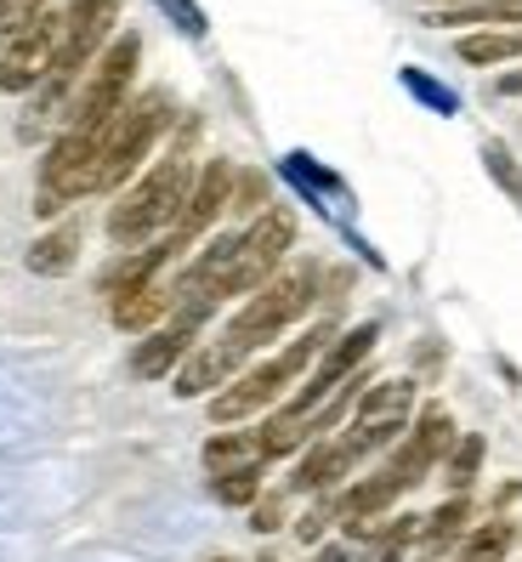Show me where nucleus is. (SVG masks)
Returning <instances> with one entry per match:
<instances>
[{"mask_svg":"<svg viewBox=\"0 0 522 562\" xmlns=\"http://www.w3.org/2000/svg\"><path fill=\"white\" fill-rule=\"evenodd\" d=\"M256 494H261L256 467H250V472H222V477H216V501H222V506H250Z\"/></svg>","mask_w":522,"mask_h":562,"instance_id":"b1692460","label":"nucleus"},{"mask_svg":"<svg viewBox=\"0 0 522 562\" xmlns=\"http://www.w3.org/2000/svg\"><path fill=\"white\" fill-rule=\"evenodd\" d=\"M211 562H234V557H211Z\"/></svg>","mask_w":522,"mask_h":562,"instance_id":"7c9ffc66","label":"nucleus"},{"mask_svg":"<svg viewBox=\"0 0 522 562\" xmlns=\"http://www.w3.org/2000/svg\"><path fill=\"white\" fill-rule=\"evenodd\" d=\"M409 86H415L420 97H432V103H438V109H454V97H449V91H438L432 80H420V75H409Z\"/></svg>","mask_w":522,"mask_h":562,"instance_id":"c85d7f7f","label":"nucleus"},{"mask_svg":"<svg viewBox=\"0 0 522 562\" xmlns=\"http://www.w3.org/2000/svg\"><path fill=\"white\" fill-rule=\"evenodd\" d=\"M75 250H80V234H75V227H57V234H46L35 250H29V268L46 273V279H57V273L75 268Z\"/></svg>","mask_w":522,"mask_h":562,"instance_id":"f3484780","label":"nucleus"},{"mask_svg":"<svg viewBox=\"0 0 522 562\" xmlns=\"http://www.w3.org/2000/svg\"><path fill=\"white\" fill-rule=\"evenodd\" d=\"M234 182H239V171H234V165H227V159H211L205 165V171L200 177H193V193H188V205H182V222L171 227V245L177 250H188L193 239H200L205 234V227L227 211V205H234Z\"/></svg>","mask_w":522,"mask_h":562,"instance_id":"1a4fd4ad","label":"nucleus"},{"mask_svg":"<svg viewBox=\"0 0 522 562\" xmlns=\"http://www.w3.org/2000/svg\"><path fill=\"white\" fill-rule=\"evenodd\" d=\"M171 125V97L148 91L137 103H125L114 114V125L103 131V148H97V193H114L137 177V165L148 159V148L159 143V131Z\"/></svg>","mask_w":522,"mask_h":562,"instance_id":"39448f33","label":"nucleus"},{"mask_svg":"<svg viewBox=\"0 0 522 562\" xmlns=\"http://www.w3.org/2000/svg\"><path fill=\"white\" fill-rule=\"evenodd\" d=\"M290 245H296V216H290V211H261L239 234L234 261H227V273L211 290V307H222L227 295H256L261 284L279 273V261H284Z\"/></svg>","mask_w":522,"mask_h":562,"instance_id":"423d86ee","label":"nucleus"},{"mask_svg":"<svg viewBox=\"0 0 522 562\" xmlns=\"http://www.w3.org/2000/svg\"><path fill=\"white\" fill-rule=\"evenodd\" d=\"M205 467H211V477L261 467V432H222V438H211L205 443Z\"/></svg>","mask_w":522,"mask_h":562,"instance_id":"2eb2a0df","label":"nucleus"},{"mask_svg":"<svg viewBox=\"0 0 522 562\" xmlns=\"http://www.w3.org/2000/svg\"><path fill=\"white\" fill-rule=\"evenodd\" d=\"M318 562H352V551H341V546H330V551H324Z\"/></svg>","mask_w":522,"mask_h":562,"instance_id":"c756f323","label":"nucleus"},{"mask_svg":"<svg viewBox=\"0 0 522 562\" xmlns=\"http://www.w3.org/2000/svg\"><path fill=\"white\" fill-rule=\"evenodd\" d=\"M466 522H472V501H466V494H454L449 506H438V512L427 517V528H420V540H427V546H449V540L461 535Z\"/></svg>","mask_w":522,"mask_h":562,"instance_id":"aec40b11","label":"nucleus"},{"mask_svg":"<svg viewBox=\"0 0 522 562\" xmlns=\"http://www.w3.org/2000/svg\"><path fill=\"white\" fill-rule=\"evenodd\" d=\"M261 193H268V188H261V177H239L234 182V211H256L261 216Z\"/></svg>","mask_w":522,"mask_h":562,"instance_id":"a878e982","label":"nucleus"},{"mask_svg":"<svg viewBox=\"0 0 522 562\" xmlns=\"http://www.w3.org/2000/svg\"><path fill=\"white\" fill-rule=\"evenodd\" d=\"M114 23H120V0H75V7L63 12V46H57L52 75H46V80H41V91H35V120L23 125L29 137L41 131V120H57L63 97H69V91L86 80L91 63L109 52Z\"/></svg>","mask_w":522,"mask_h":562,"instance_id":"f257e3e1","label":"nucleus"},{"mask_svg":"<svg viewBox=\"0 0 522 562\" xmlns=\"http://www.w3.org/2000/svg\"><path fill=\"white\" fill-rule=\"evenodd\" d=\"M330 517H336V501H318V506L302 517V528H296V535H302V540H318L324 528H330Z\"/></svg>","mask_w":522,"mask_h":562,"instance_id":"bb28decb","label":"nucleus"},{"mask_svg":"<svg viewBox=\"0 0 522 562\" xmlns=\"http://www.w3.org/2000/svg\"><path fill=\"white\" fill-rule=\"evenodd\" d=\"M449 449H454V420H449L443 409H427V415H420V426L404 438V449L386 460V472L398 477L404 488H415V483L427 477V472L438 467V460H443Z\"/></svg>","mask_w":522,"mask_h":562,"instance_id":"9d476101","label":"nucleus"},{"mask_svg":"<svg viewBox=\"0 0 522 562\" xmlns=\"http://www.w3.org/2000/svg\"><path fill=\"white\" fill-rule=\"evenodd\" d=\"M234 370H239V358L227 352L222 341H211V347H193V352L182 358V370H177V392H182V398H200V392H211V386H227V381H234Z\"/></svg>","mask_w":522,"mask_h":562,"instance_id":"ddd939ff","label":"nucleus"},{"mask_svg":"<svg viewBox=\"0 0 522 562\" xmlns=\"http://www.w3.org/2000/svg\"><path fill=\"white\" fill-rule=\"evenodd\" d=\"M313 290H318V268H307V261H302V268H290V273H273V279L261 284V290L250 295V302L234 313V318H227V329H222L216 341L245 363L256 347L279 341L284 329L313 307Z\"/></svg>","mask_w":522,"mask_h":562,"instance_id":"7ed1b4c3","label":"nucleus"},{"mask_svg":"<svg viewBox=\"0 0 522 562\" xmlns=\"http://www.w3.org/2000/svg\"><path fill=\"white\" fill-rule=\"evenodd\" d=\"M511 540H517V528H511L506 517H495V522H483L477 535L461 546V562H506Z\"/></svg>","mask_w":522,"mask_h":562,"instance_id":"a211bd4d","label":"nucleus"},{"mask_svg":"<svg viewBox=\"0 0 522 562\" xmlns=\"http://www.w3.org/2000/svg\"><path fill=\"white\" fill-rule=\"evenodd\" d=\"M137 63H143V41L137 35H114L109 52L91 63V75L80 86V97L63 114V131H109V120L125 109V91L137 80Z\"/></svg>","mask_w":522,"mask_h":562,"instance_id":"0eeeda50","label":"nucleus"},{"mask_svg":"<svg viewBox=\"0 0 522 562\" xmlns=\"http://www.w3.org/2000/svg\"><path fill=\"white\" fill-rule=\"evenodd\" d=\"M250 528H256V535H273V528H279V501H261V506H256V522H250Z\"/></svg>","mask_w":522,"mask_h":562,"instance_id":"cd10ccee","label":"nucleus"},{"mask_svg":"<svg viewBox=\"0 0 522 562\" xmlns=\"http://www.w3.org/2000/svg\"><path fill=\"white\" fill-rule=\"evenodd\" d=\"M483 159H488V171H495V182H500V188L511 193V200L522 205V171H511V154H506L500 143H488V148H483Z\"/></svg>","mask_w":522,"mask_h":562,"instance_id":"393cba45","label":"nucleus"},{"mask_svg":"<svg viewBox=\"0 0 522 562\" xmlns=\"http://www.w3.org/2000/svg\"><path fill=\"white\" fill-rule=\"evenodd\" d=\"M57 46H63V12L46 7L7 52H0V91H41V80L57 63Z\"/></svg>","mask_w":522,"mask_h":562,"instance_id":"6e6552de","label":"nucleus"},{"mask_svg":"<svg viewBox=\"0 0 522 562\" xmlns=\"http://www.w3.org/2000/svg\"><path fill=\"white\" fill-rule=\"evenodd\" d=\"M415 404V381H381L370 392H358V426H375V420H404Z\"/></svg>","mask_w":522,"mask_h":562,"instance_id":"dca6fc26","label":"nucleus"},{"mask_svg":"<svg viewBox=\"0 0 522 562\" xmlns=\"http://www.w3.org/2000/svg\"><path fill=\"white\" fill-rule=\"evenodd\" d=\"M461 57L466 63H506V57H522V35H466L461 41Z\"/></svg>","mask_w":522,"mask_h":562,"instance_id":"412c9836","label":"nucleus"},{"mask_svg":"<svg viewBox=\"0 0 522 562\" xmlns=\"http://www.w3.org/2000/svg\"><path fill=\"white\" fill-rule=\"evenodd\" d=\"M483 467V438H461L449 449V488H466Z\"/></svg>","mask_w":522,"mask_h":562,"instance_id":"5701e85b","label":"nucleus"},{"mask_svg":"<svg viewBox=\"0 0 522 562\" xmlns=\"http://www.w3.org/2000/svg\"><path fill=\"white\" fill-rule=\"evenodd\" d=\"M193 336H200V318L171 313V324H159L148 341H137V352H130V375H137V381H159V375L182 370V358L193 352Z\"/></svg>","mask_w":522,"mask_h":562,"instance_id":"9b49d317","label":"nucleus"},{"mask_svg":"<svg viewBox=\"0 0 522 562\" xmlns=\"http://www.w3.org/2000/svg\"><path fill=\"white\" fill-rule=\"evenodd\" d=\"M522 0H466V7L438 12V23H517Z\"/></svg>","mask_w":522,"mask_h":562,"instance_id":"6ab92c4d","label":"nucleus"},{"mask_svg":"<svg viewBox=\"0 0 522 562\" xmlns=\"http://www.w3.org/2000/svg\"><path fill=\"white\" fill-rule=\"evenodd\" d=\"M46 7H52V0H0V52H7Z\"/></svg>","mask_w":522,"mask_h":562,"instance_id":"4be33fe9","label":"nucleus"},{"mask_svg":"<svg viewBox=\"0 0 522 562\" xmlns=\"http://www.w3.org/2000/svg\"><path fill=\"white\" fill-rule=\"evenodd\" d=\"M109 313H114L120 329H130V336H154V329L177 313V295L159 284V279L154 284H130V290H114L109 295Z\"/></svg>","mask_w":522,"mask_h":562,"instance_id":"f8f14e48","label":"nucleus"},{"mask_svg":"<svg viewBox=\"0 0 522 562\" xmlns=\"http://www.w3.org/2000/svg\"><path fill=\"white\" fill-rule=\"evenodd\" d=\"M352 467H358V460H352V449H347V443L336 438V443H318V449H313V454L302 460V472L290 477V483H296L302 494H313V488L324 494V488H336V483H341V477H347Z\"/></svg>","mask_w":522,"mask_h":562,"instance_id":"4468645a","label":"nucleus"},{"mask_svg":"<svg viewBox=\"0 0 522 562\" xmlns=\"http://www.w3.org/2000/svg\"><path fill=\"white\" fill-rule=\"evenodd\" d=\"M330 341V324H318V329H307L302 341H290L279 358H268V363H256V370H245L239 381H227L216 398H211V420L216 426H234V420H250L256 409H268V404H279L284 398V386L296 381L307 363H313V352Z\"/></svg>","mask_w":522,"mask_h":562,"instance_id":"20e7f679","label":"nucleus"},{"mask_svg":"<svg viewBox=\"0 0 522 562\" xmlns=\"http://www.w3.org/2000/svg\"><path fill=\"white\" fill-rule=\"evenodd\" d=\"M193 193V165L188 154H166L154 171L120 193V205L109 211V239L114 245H154V234H171L182 222V205Z\"/></svg>","mask_w":522,"mask_h":562,"instance_id":"f03ea898","label":"nucleus"}]
</instances>
